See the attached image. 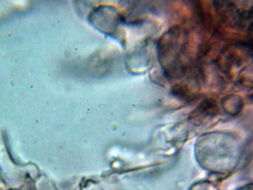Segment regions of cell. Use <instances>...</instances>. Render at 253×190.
<instances>
[{
    "label": "cell",
    "instance_id": "cell-1",
    "mask_svg": "<svg viewBox=\"0 0 253 190\" xmlns=\"http://www.w3.org/2000/svg\"><path fill=\"white\" fill-rule=\"evenodd\" d=\"M219 112L217 102L206 99L201 102L197 108L189 114L188 120L195 126H200L206 121L215 118Z\"/></svg>",
    "mask_w": 253,
    "mask_h": 190
},
{
    "label": "cell",
    "instance_id": "cell-2",
    "mask_svg": "<svg viewBox=\"0 0 253 190\" xmlns=\"http://www.w3.org/2000/svg\"><path fill=\"white\" fill-rule=\"evenodd\" d=\"M223 108L229 114L236 115L242 110L243 101L240 96L232 95L225 97L222 101Z\"/></svg>",
    "mask_w": 253,
    "mask_h": 190
},
{
    "label": "cell",
    "instance_id": "cell-3",
    "mask_svg": "<svg viewBox=\"0 0 253 190\" xmlns=\"http://www.w3.org/2000/svg\"><path fill=\"white\" fill-rule=\"evenodd\" d=\"M172 92L174 96L181 100L187 99L191 96L189 89L184 85H175L173 88Z\"/></svg>",
    "mask_w": 253,
    "mask_h": 190
},
{
    "label": "cell",
    "instance_id": "cell-4",
    "mask_svg": "<svg viewBox=\"0 0 253 190\" xmlns=\"http://www.w3.org/2000/svg\"><path fill=\"white\" fill-rule=\"evenodd\" d=\"M189 190H217L213 184L209 182H202L194 185Z\"/></svg>",
    "mask_w": 253,
    "mask_h": 190
}]
</instances>
